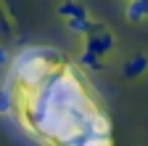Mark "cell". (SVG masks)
<instances>
[{"instance_id":"cell-6","label":"cell","mask_w":148,"mask_h":146,"mask_svg":"<svg viewBox=\"0 0 148 146\" xmlns=\"http://www.w3.org/2000/svg\"><path fill=\"white\" fill-rule=\"evenodd\" d=\"M58 13L66 16V19H71V16H87V8L82 3H77V0H66V3L58 6Z\"/></svg>"},{"instance_id":"cell-4","label":"cell","mask_w":148,"mask_h":146,"mask_svg":"<svg viewBox=\"0 0 148 146\" xmlns=\"http://www.w3.org/2000/svg\"><path fill=\"white\" fill-rule=\"evenodd\" d=\"M124 16H127V21H132V24L148 19V0H127Z\"/></svg>"},{"instance_id":"cell-1","label":"cell","mask_w":148,"mask_h":146,"mask_svg":"<svg viewBox=\"0 0 148 146\" xmlns=\"http://www.w3.org/2000/svg\"><path fill=\"white\" fill-rule=\"evenodd\" d=\"M66 59L53 48H24L11 61V85L13 88H37Z\"/></svg>"},{"instance_id":"cell-5","label":"cell","mask_w":148,"mask_h":146,"mask_svg":"<svg viewBox=\"0 0 148 146\" xmlns=\"http://www.w3.org/2000/svg\"><path fill=\"white\" fill-rule=\"evenodd\" d=\"M66 24H69V29H71L74 35H82V37H85V35L92 29V24H95V21H90L87 16H71Z\"/></svg>"},{"instance_id":"cell-3","label":"cell","mask_w":148,"mask_h":146,"mask_svg":"<svg viewBox=\"0 0 148 146\" xmlns=\"http://www.w3.org/2000/svg\"><path fill=\"white\" fill-rule=\"evenodd\" d=\"M145 69H148V56H143V53H135V56H130V59H127L122 75H124L127 80H135V77L143 75Z\"/></svg>"},{"instance_id":"cell-2","label":"cell","mask_w":148,"mask_h":146,"mask_svg":"<svg viewBox=\"0 0 148 146\" xmlns=\"http://www.w3.org/2000/svg\"><path fill=\"white\" fill-rule=\"evenodd\" d=\"M85 51H90V53H95V56H101V59H106L111 51H114V35H111L101 21H95L92 24V29L85 35Z\"/></svg>"},{"instance_id":"cell-8","label":"cell","mask_w":148,"mask_h":146,"mask_svg":"<svg viewBox=\"0 0 148 146\" xmlns=\"http://www.w3.org/2000/svg\"><path fill=\"white\" fill-rule=\"evenodd\" d=\"M0 61H5V53H3V51H0Z\"/></svg>"},{"instance_id":"cell-7","label":"cell","mask_w":148,"mask_h":146,"mask_svg":"<svg viewBox=\"0 0 148 146\" xmlns=\"http://www.w3.org/2000/svg\"><path fill=\"white\" fill-rule=\"evenodd\" d=\"M79 66H87V69H101L103 66V59L95 56V53H90V51H82V56H79Z\"/></svg>"}]
</instances>
